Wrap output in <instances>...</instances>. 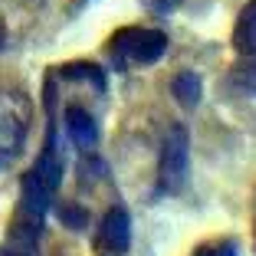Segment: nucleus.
Returning <instances> with one entry per match:
<instances>
[{"label":"nucleus","instance_id":"obj_1","mask_svg":"<svg viewBox=\"0 0 256 256\" xmlns=\"http://www.w3.org/2000/svg\"><path fill=\"white\" fill-rule=\"evenodd\" d=\"M62 184V151L56 142V118H50L46 142L33 168L20 181V200L10 217L7 236H4V256H40V240L46 230V217Z\"/></svg>","mask_w":256,"mask_h":256},{"label":"nucleus","instance_id":"obj_2","mask_svg":"<svg viewBox=\"0 0 256 256\" xmlns=\"http://www.w3.org/2000/svg\"><path fill=\"white\" fill-rule=\"evenodd\" d=\"M33 125V98L23 89H0V171L20 161Z\"/></svg>","mask_w":256,"mask_h":256},{"label":"nucleus","instance_id":"obj_3","mask_svg":"<svg viewBox=\"0 0 256 256\" xmlns=\"http://www.w3.org/2000/svg\"><path fill=\"white\" fill-rule=\"evenodd\" d=\"M188 171H190V135L181 122H174L164 135L161 144V158H158V190L161 197H174L181 194L188 184Z\"/></svg>","mask_w":256,"mask_h":256},{"label":"nucleus","instance_id":"obj_4","mask_svg":"<svg viewBox=\"0 0 256 256\" xmlns=\"http://www.w3.org/2000/svg\"><path fill=\"white\" fill-rule=\"evenodd\" d=\"M168 50V36L161 30H144V26H132V30H118L108 43L115 66H151L158 62Z\"/></svg>","mask_w":256,"mask_h":256},{"label":"nucleus","instance_id":"obj_5","mask_svg":"<svg viewBox=\"0 0 256 256\" xmlns=\"http://www.w3.org/2000/svg\"><path fill=\"white\" fill-rule=\"evenodd\" d=\"M98 243L108 250V253H125L132 246V217H128L125 207H108L106 220H102V236Z\"/></svg>","mask_w":256,"mask_h":256},{"label":"nucleus","instance_id":"obj_6","mask_svg":"<svg viewBox=\"0 0 256 256\" xmlns=\"http://www.w3.org/2000/svg\"><path fill=\"white\" fill-rule=\"evenodd\" d=\"M66 135H69V142L72 144H79L82 151H92L98 144V125H96V118H92L86 108H79V106H69L66 108Z\"/></svg>","mask_w":256,"mask_h":256},{"label":"nucleus","instance_id":"obj_7","mask_svg":"<svg viewBox=\"0 0 256 256\" xmlns=\"http://www.w3.org/2000/svg\"><path fill=\"white\" fill-rule=\"evenodd\" d=\"M234 50L240 56H256V0H250L240 10L234 26Z\"/></svg>","mask_w":256,"mask_h":256},{"label":"nucleus","instance_id":"obj_8","mask_svg":"<svg viewBox=\"0 0 256 256\" xmlns=\"http://www.w3.org/2000/svg\"><path fill=\"white\" fill-rule=\"evenodd\" d=\"M171 96H174V102H178L181 108H197V106H200V98H204L200 76L190 72V69L178 72V76H174V82H171Z\"/></svg>","mask_w":256,"mask_h":256},{"label":"nucleus","instance_id":"obj_9","mask_svg":"<svg viewBox=\"0 0 256 256\" xmlns=\"http://www.w3.org/2000/svg\"><path fill=\"white\" fill-rule=\"evenodd\" d=\"M60 79H79V82H92L96 92H106V72L96 62H69L60 69Z\"/></svg>","mask_w":256,"mask_h":256},{"label":"nucleus","instance_id":"obj_10","mask_svg":"<svg viewBox=\"0 0 256 256\" xmlns=\"http://www.w3.org/2000/svg\"><path fill=\"white\" fill-rule=\"evenodd\" d=\"M60 220L69 230H86L89 226V210L82 204H60Z\"/></svg>","mask_w":256,"mask_h":256},{"label":"nucleus","instance_id":"obj_11","mask_svg":"<svg viewBox=\"0 0 256 256\" xmlns=\"http://www.w3.org/2000/svg\"><path fill=\"white\" fill-rule=\"evenodd\" d=\"M194 256H240V243L236 240H210L197 246Z\"/></svg>","mask_w":256,"mask_h":256},{"label":"nucleus","instance_id":"obj_12","mask_svg":"<svg viewBox=\"0 0 256 256\" xmlns=\"http://www.w3.org/2000/svg\"><path fill=\"white\" fill-rule=\"evenodd\" d=\"M234 86L240 92H246V96H256V62L236 69V72H234Z\"/></svg>","mask_w":256,"mask_h":256},{"label":"nucleus","instance_id":"obj_13","mask_svg":"<svg viewBox=\"0 0 256 256\" xmlns=\"http://www.w3.org/2000/svg\"><path fill=\"white\" fill-rule=\"evenodd\" d=\"M144 4H148L154 14H174V10L181 7L184 0H144Z\"/></svg>","mask_w":256,"mask_h":256},{"label":"nucleus","instance_id":"obj_14","mask_svg":"<svg viewBox=\"0 0 256 256\" xmlns=\"http://www.w3.org/2000/svg\"><path fill=\"white\" fill-rule=\"evenodd\" d=\"M4 43H7V30H4V23H0V50H4Z\"/></svg>","mask_w":256,"mask_h":256}]
</instances>
